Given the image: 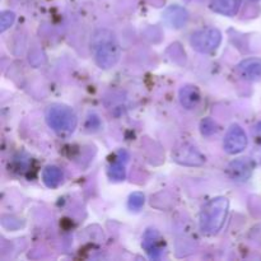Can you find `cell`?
Listing matches in <instances>:
<instances>
[{"label":"cell","mask_w":261,"mask_h":261,"mask_svg":"<svg viewBox=\"0 0 261 261\" xmlns=\"http://www.w3.org/2000/svg\"><path fill=\"white\" fill-rule=\"evenodd\" d=\"M91 51L97 65L111 69L120 59V45L116 35L107 28H99L92 36Z\"/></svg>","instance_id":"1"},{"label":"cell","mask_w":261,"mask_h":261,"mask_svg":"<svg viewBox=\"0 0 261 261\" xmlns=\"http://www.w3.org/2000/svg\"><path fill=\"white\" fill-rule=\"evenodd\" d=\"M229 201L227 198L219 196L209 200L201 208L200 229L206 234H216L221 231L228 214Z\"/></svg>","instance_id":"2"},{"label":"cell","mask_w":261,"mask_h":261,"mask_svg":"<svg viewBox=\"0 0 261 261\" xmlns=\"http://www.w3.org/2000/svg\"><path fill=\"white\" fill-rule=\"evenodd\" d=\"M46 121L54 132L60 135L73 133L78 124L73 110L63 105H53L48 107L46 110Z\"/></svg>","instance_id":"3"},{"label":"cell","mask_w":261,"mask_h":261,"mask_svg":"<svg viewBox=\"0 0 261 261\" xmlns=\"http://www.w3.org/2000/svg\"><path fill=\"white\" fill-rule=\"evenodd\" d=\"M222 33L217 28H203L191 36L190 43L198 53L211 54L219 47Z\"/></svg>","instance_id":"4"},{"label":"cell","mask_w":261,"mask_h":261,"mask_svg":"<svg viewBox=\"0 0 261 261\" xmlns=\"http://www.w3.org/2000/svg\"><path fill=\"white\" fill-rule=\"evenodd\" d=\"M247 147V135L240 125H232L224 135L223 148L228 154H239Z\"/></svg>","instance_id":"5"},{"label":"cell","mask_w":261,"mask_h":261,"mask_svg":"<svg viewBox=\"0 0 261 261\" xmlns=\"http://www.w3.org/2000/svg\"><path fill=\"white\" fill-rule=\"evenodd\" d=\"M254 171V162L249 158L232 161L227 167V175L236 182H245L249 180Z\"/></svg>","instance_id":"6"},{"label":"cell","mask_w":261,"mask_h":261,"mask_svg":"<svg viewBox=\"0 0 261 261\" xmlns=\"http://www.w3.org/2000/svg\"><path fill=\"white\" fill-rule=\"evenodd\" d=\"M143 247L145 249L147 254L149 255L150 259H161L165 250V242L154 229H148L144 233V240H143Z\"/></svg>","instance_id":"7"},{"label":"cell","mask_w":261,"mask_h":261,"mask_svg":"<svg viewBox=\"0 0 261 261\" xmlns=\"http://www.w3.org/2000/svg\"><path fill=\"white\" fill-rule=\"evenodd\" d=\"M240 75L246 81L259 82L261 81V59L249 58L242 60L237 66Z\"/></svg>","instance_id":"8"},{"label":"cell","mask_w":261,"mask_h":261,"mask_svg":"<svg viewBox=\"0 0 261 261\" xmlns=\"http://www.w3.org/2000/svg\"><path fill=\"white\" fill-rule=\"evenodd\" d=\"M129 161V153L126 150H120L116 154V160L110 165L109 176L114 181H122L125 180L126 176V163Z\"/></svg>","instance_id":"9"},{"label":"cell","mask_w":261,"mask_h":261,"mask_svg":"<svg viewBox=\"0 0 261 261\" xmlns=\"http://www.w3.org/2000/svg\"><path fill=\"white\" fill-rule=\"evenodd\" d=\"M178 97H180V103L182 105L186 110H194L199 103H200L201 99L199 88L195 86H191V84L184 86L182 88L180 89Z\"/></svg>","instance_id":"10"},{"label":"cell","mask_w":261,"mask_h":261,"mask_svg":"<svg viewBox=\"0 0 261 261\" xmlns=\"http://www.w3.org/2000/svg\"><path fill=\"white\" fill-rule=\"evenodd\" d=\"M175 160L178 163L189 166H200L204 163V157L193 147L184 145V148L177 149L175 154Z\"/></svg>","instance_id":"11"},{"label":"cell","mask_w":261,"mask_h":261,"mask_svg":"<svg viewBox=\"0 0 261 261\" xmlns=\"http://www.w3.org/2000/svg\"><path fill=\"white\" fill-rule=\"evenodd\" d=\"M240 7H241V0H212V9L227 17L236 15Z\"/></svg>","instance_id":"12"},{"label":"cell","mask_w":261,"mask_h":261,"mask_svg":"<svg viewBox=\"0 0 261 261\" xmlns=\"http://www.w3.org/2000/svg\"><path fill=\"white\" fill-rule=\"evenodd\" d=\"M165 18L170 25L175 28H181L188 20V13L180 7H171L166 10Z\"/></svg>","instance_id":"13"},{"label":"cell","mask_w":261,"mask_h":261,"mask_svg":"<svg viewBox=\"0 0 261 261\" xmlns=\"http://www.w3.org/2000/svg\"><path fill=\"white\" fill-rule=\"evenodd\" d=\"M63 172H61L60 168L56 167V166H47V167L43 170L42 180L47 188H58V186L60 185L61 181H63Z\"/></svg>","instance_id":"14"},{"label":"cell","mask_w":261,"mask_h":261,"mask_svg":"<svg viewBox=\"0 0 261 261\" xmlns=\"http://www.w3.org/2000/svg\"><path fill=\"white\" fill-rule=\"evenodd\" d=\"M144 205V195L142 193H134L129 198V208L132 211H140L142 206Z\"/></svg>","instance_id":"15"},{"label":"cell","mask_w":261,"mask_h":261,"mask_svg":"<svg viewBox=\"0 0 261 261\" xmlns=\"http://www.w3.org/2000/svg\"><path fill=\"white\" fill-rule=\"evenodd\" d=\"M14 19H15V15L13 12H9V10L3 12L2 17H0V30H2V32H4L5 30H8V28L14 23Z\"/></svg>","instance_id":"16"},{"label":"cell","mask_w":261,"mask_h":261,"mask_svg":"<svg viewBox=\"0 0 261 261\" xmlns=\"http://www.w3.org/2000/svg\"><path fill=\"white\" fill-rule=\"evenodd\" d=\"M214 132H216V124H214L212 120L206 119L205 121L201 122V133H203V134L209 135Z\"/></svg>","instance_id":"17"},{"label":"cell","mask_w":261,"mask_h":261,"mask_svg":"<svg viewBox=\"0 0 261 261\" xmlns=\"http://www.w3.org/2000/svg\"><path fill=\"white\" fill-rule=\"evenodd\" d=\"M254 135H255V138H256V139L261 143V122H259V124H257L256 126H255Z\"/></svg>","instance_id":"18"},{"label":"cell","mask_w":261,"mask_h":261,"mask_svg":"<svg viewBox=\"0 0 261 261\" xmlns=\"http://www.w3.org/2000/svg\"><path fill=\"white\" fill-rule=\"evenodd\" d=\"M252 2H257V0H252Z\"/></svg>","instance_id":"19"}]
</instances>
